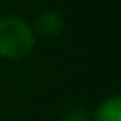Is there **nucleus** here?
Listing matches in <instances>:
<instances>
[{
  "label": "nucleus",
  "mask_w": 121,
  "mask_h": 121,
  "mask_svg": "<svg viewBox=\"0 0 121 121\" xmlns=\"http://www.w3.org/2000/svg\"><path fill=\"white\" fill-rule=\"evenodd\" d=\"M36 45L32 27L18 16L0 18V57L9 60L25 59Z\"/></svg>",
  "instance_id": "obj_1"
},
{
  "label": "nucleus",
  "mask_w": 121,
  "mask_h": 121,
  "mask_svg": "<svg viewBox=\"0 0 121 121\" xmlns=\"http://www.w3.org/2000/svg\"><path fill=\"white\" fill-rule=\"evenodd\" d=\"M62 29H64V18L57 11L41 13V14L36 18L34 27H32L34 34L39 36V38H45V39L57 38V36L62 32Z\"/></svg>",
  "instance_id": "obj_2"
},
{
  "label": "nucleus",
  "mask_w": 121,
  "mask_h": 121,
  "mask_svg": "<svg viewBox=\"0 0 121 121\" xmlns=\"http://www.w3.org/2000/svg\"><path fill=\"white\" fill-rule=\"evenodd\" d=\"M95 121H121V96L103 100L95 112Z\"/></svg>",
  "instance_id": "obj_3"
},
{
  "label": "nucleus",
  "mask_w": 121,
  "mask_h": 121,
  "mask_svg": "<svg viewBox=\"0 0 121 121\" xmlns=\"http://www.w3.org/2000/svg\"><path fill=\"white\" fill-rule=\"evenodd\" d=\"M60 121H91V119H89L87 110L80 109V107H75V109L68 110V112L62 116V119H60Z\"/></svg>",
  "instance_id": "obj_4"
}]
</instances>
